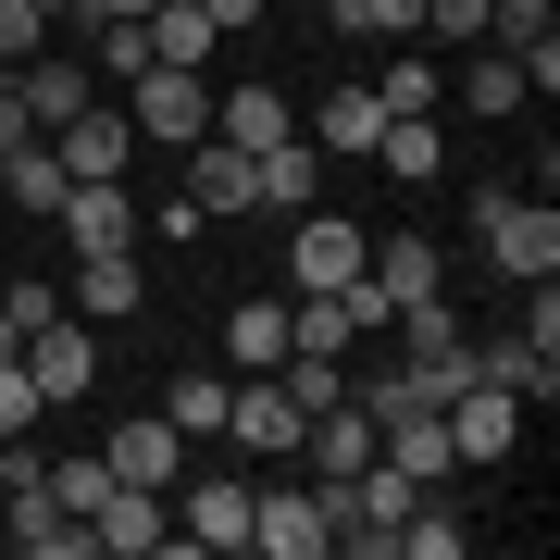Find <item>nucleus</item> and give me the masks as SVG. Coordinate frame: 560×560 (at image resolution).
I'll list each match as a JSON object with an SVG mask.
<instances>
[{
	"label": "nucleus",
	"instance_id": "1",
	"mask_svg": "<svg viewBox=\"0 0 560 560\" xmlns=\"http://www.w3.org/2000/svg\"><path fill=\"white\" fill-rule=\"evenodd\" d=\"M474 224H486V261H499L511 287L560 275V212H548V200H523V187H486V200H474Z\"/></svg>",
	"mask_w": 560,
	"mask_h": 560
},
{
	"label": "nucleus",
	"instance_id": "2",
	"mask_svg": "<svg viewBox=\"0 0 560 560\" xmlns=\"http://www.w3.org/2000/svg\"><path fill=\"white\" fill-rule=\"evenodd\" d=\"M249 548L261 560H337V499L324 486H249Z\"/></svg>",
	"mask_w": 560,
	"mask_h": 560
},
{
	"label": "nucleus",
	"instance_id": "3",
	"mask_svg": "<svg viewBox=\"0 0 560 560\" xmlns=\"http://www.w3.org/2000/svg\"><path fill=\"white\" fill-rule=\"evenodd\" d=\"M361 261H374V224H349V212H324V200L287 224V275H300V300H312V287H349Z\"/></svg>",
	"mask_w": 560,
	"mask_h": 560
},
{
	"label": "nucleus",
	"instance_id": "4",
	"mask_svg": "<svg viewBox=\"0 0 560 560\" xmlns=\"http://www.w3.org/2000/svg\"><path fill=\"white\" fill-rule=\"evenodd\" d=\"M436 411H448V448H460V460H511V448H523V423H536V399H511V386H486V374H474V386H448Z\"/></svg>",
	"mask_w": 560,
	"mask_h": 560
},
{
	"label": "nucleus",
	"instance_id": "5",
	"mask_svg": "<svg viewBox=\"0 0 560 560\" xmlns=\"http://www.w3.org/2000/svg\"><path fill=\"white\" fill-rule=\"evenodd\" d=\"M13 361H25V386H38V399H88V386H101V349H88L75 312H38Z\"/></svg>",
	"mask_w": 560,
	"mask_h": 560
},
{
	"label": "nucleus",
	"instance_id": "6",
	"mask_svg": "<svg viewBox=\"0 0 560 560\" xmlns=\"http://www.w3.org/2000/svg\"><path fill=\"white\" fill-rule=\"evenodd\" d=\"M125 88H138V113H125V125H138V138H162V150L212 138V88L187 75V62H150V75H125Z\"/></svg>",
	"mask_w": 560,
	"mask_h": 560
},
{
	"label": "nucleus",
	"instance_id": "7",
	"mask_svg": "<svg viewBox=\"0 0 560 560\" xmlns=\"http://www.w3.org/2000/svg\"><path fill=\"white\" fill-rule=\"evenodd\" d=\"M88 548H113V560L175 548V486H101V511H88Z\"/></svg>",
	"mask_w": 560,
	"mask_h": 560
},
{
	"label": "nucleus",
	"instance_id": "8",
	"mask_svg": "<svg viewBox=\"0 0 560 560\" xmlns=\"http://www.w3.org/2000/svg\"><path fill=\"white\" fill-rule=\"evenodd\" d=\"M486 38L511 50L523 101H548V88H560V13H548V0H486Z\"/></svg>",
	"mask_w": 560,
	"mask_h": 560
},
{
	"label": "nucleus",
	"instance_id": "9",
	"mask_svg": "<svg viewBox=\"0 0 560 560\" xmlns=\"http://www.w3.org/2000/svg\"><path fill=\"white\" fill-rule=\"evenodd\" d=\"M175 548H224V560H237L249 548V486L237 474H200V486L175 474Z\"/></svg>",
	"mask_w": 560,
	"mask_h": 560
},
{
	"label": "nucleus",
	"instance_id": "10",
	"mask_svg": "<svg viewBox=\"0 0 560 560\" xmlns=\"http://www.w3.org/2000/svg\"><path fill=\"white\" fill-rule=\"evenodd\" d=\"M50 224L75 237V261H88V249H138V200H125V175H75Z\"/></svg>",
	"mask_w": 560,
	"mask_h": 560
},
{
	"label": "nucleus",
	"instance_id": "11",
	"mask_svg": "<svg viewBox=\"0 0 560 560\" xmlns=\"http://www.w3.org/2000/svg\"><path fill=\"white\" fill-rule=\"evenodd\" d=\"M0 88L25 101V125H38V138H50L62 113H88V101H101V75H88V62H62V50H25V62H13Z\"/></svg>",
	"mask_w": 560,
	"mask_h": 560
},
{
	"label": "nucleus",
	"instance_id": "12",
	"mask_svg": "<svg viewBox=\"0 0 560 560\" xmlns=\"http://www.w3.org/2000/svg\"><path fill=\"white\" fill-rule=\"evenodd\" d=\"M224 436L261 448V460H287V448H300V399H287L275 374H237V386H224Z\"/></svg>",
	"mask_w": 560,
	"mask_h": 560
},
{
	"label": "nucleus",
	"instance_id": "13",
	"mask_svg": "<svg viewBox=\"0 0 560 560\" xmlns=\"http://www.w3.org/2000/svg\"><path fill=\"white\" fill-rule=\"evenodd\" d=\"M374 460H399L411 486H448V474H460V448H448V411H436V399H423V411H386V423H374Z\"/></svg>",
	"mask_w": 560,
	"mask_h": 560
},
{
	"label": "nucleus",
	"instance_id": "14",
	"mask_svg": "<svg viewBox=\"0 0 560 560\" xmlns=\"http://www.w3.org/2000/svg\"><path fill=\"white\" fill-rule=\"evenodd\" d=\"M50 162H62V175H125V162H138V125L88 101V113H62V125H50Z\"/></svg>",
	"mask_w": 560,
	"mask_h": 560
},
{
	"label": "nucleus",
	"instance_id": "15",
	"mask_svg": "<svg viewBox=\"0 0 560 560\" xmlns=\"http://www.w3.org/2000/svg\"><path fill=\"white\" fill-rule=\"evenodd\" d=\"M249 200H261V212H312V200H324V150H312V138L249 150Z\"/></svg>",
	"mask_w": 560,
	"mask_h": 560
},
{
	"label": "nucleus",
	"instance_id": "16",
	"mask_svg": "<svg viewBox=\"0 0 560 560\" xmlns=\"http://www.w3.org/2000/svg\"><path fill=\"white\" fill-rule=\"evenodd\" d=\"M300 448H312V486H337V474L374 460V411H361V399H324V411L300 423Z\"/></svg>",
	"mask_w": 560,
	"mask_h": 560
},
{
	"label": "nucleus",
	"instance_id": "17",
	"mask_svg": "<svg viewBox=\"0 0 560 560\" xmlns=\"http://www.w3.org/2000/svg\"><path fill=\"white\" fill-rule=\"evenodd\" d=\"M474 374H486V386H511V399H548V386H560V349L536 337V324H511V337H486V349H474Z\"/></svg>",
	"mask_w": 560,
	"mask_h": 560
},
{
	"label": "nucleus",
	"instance_id": "18",
	"mask_svg": "<svg viewBox=\"0 0 560 560\" xmlns=\"http://www.w3.org/2000/svg\"><path fill=\"white\" fill-rule=\"evenodd\" d=\"M101 460H113V486H175V474H187V436L150 411V423H113V448H101Z\"/></svg>",
	"mask_w": 560,
	"mask_h": 560
},
{
	"label": "nucleus",
	"instance_id": "19",
	"mask_svg": "<svg viewBox=\"0 0 560 560\" xmlns=\"http://www.w3.org/2000/svg\"><path fill=\"white\" fill-rule=\"evenodd\" d=\"M187 200H200V224H224V212H261V200H249V150L187 138Z\"/></svg>",
	"mask_w": 560,
	"mask_h": 560
},
{
	"label": "nucleus",
	"instance_id": "20",
	"mask_svg": "<svg viewBox=\"0 0 560 560\" xmlns=\"http://www.w3.org/2000/svg\"><path fill=\"white\" fill-rule=\"evenodd\" d=\"M212 138H224V150H275V138H300V113L249 75V88H224V101H212Z\"/></svg>",
	"mask_w": 560,
	"mask_h": 560
},
{
	"label": "nucleus",
	"instance_id": "21",
	"mask_svg": "<svg viewBox=\"0 0 560 560\" xmlns=\"http://www.w3.org/2000/svg\"><path fill=\"white\" fill-rule=\"evenodd\" d=\"M361 275L386 287V312H411V300H436V237H411V224H399V237H374V261H361Z\"/></svg>",
	"mask_w": 560,
	"mask_h": 560
},
{
	"label": "nucleus",
	"instance_id": "22",
	"mask_svg": "<svg viewBox=\"0 0 560 560\" xmlns=\"http://www.w3.org/2000/svg\"><path fill=\"white\" fill-rule=\"evenodd\" d=\"M138 38H150V62H187V75H200V62H212V38H224V25L200 13V0H150V25H138Z\"/></svg>",
	"mask_w": 560,
	"mask_h": 560
},
{
	"label": "nucleus",
	"instance_id": "23",
	"mask_svg": "<svg viewBox=\"0 0 560 560\" xmlns=\"http://www.w3.org/2000/svg\"><path fill=\"white\" fill-rule=\"evenodd\" d=\"M75 312L88 324H125V312H138V249H88L75 261Z\"/></svg>",
	"mask_w": 560,
	"mask_h": 560
},
{
	"label": "nucleus",
	"instance_id": "24",
	"mask_svg": "<svg viewBox=\"0 0 560 560\" xmlns=\"http://www.w3.org/2000/svg\"><path fill=\"white\" fill-rule=\"evenodd\" d=\"M224 361H237V374H275L287 361V300H237L224 312Z\"/></svg>",
	"mask_w": 560,
	"mask_h": 560
},
{
	"label": "nucleus",
	"instance_id": "25",
	"mask_svg": "<svg viewBox=\"0 0 560 560\" xmlns=\"http://www.w3.org/2000/svg\"><path fill=\"white\" fill-rule=\"evenodd\" d=\"M224 386H237V374H175V386H162V423H175L187 448H212L224 436Z\"/></svg>",
	"mask_w": 560,
	"mask_h": 560
},
{
	"label": "nucleus",
	"instance_id": "26",
	"mask_svg": "<svg viewBox=\"0 0 560 560\" xmlns=\"http://www.w3.org/2000/svg\"><path fill=\"white\" fill-rule=\"evenodd\" d=\"M374 138H386V101H374V88H337V101L312 113V150H337V162L374 150Z\"/></svg>",
	"mask_w": 560,
	"mask_h": 560
},
{
	"label": "nucleus",
	"instance_id": "27",
	"mask_svg": "<svg viewBox=\"0 0 560 560\" xmlns=\"http://www.w3.org/2000/svg\"><path fill=\"white\" fill-rule=\"evenodd\" d=\"M0 187H13V200H25V212L50 224V212H62V187H75V175L50 162V138H25V150H0Z\"/></svg>",
	"mask_w": 560,
	"mask_h": 560
},
{
	"label": "nucleus",
	"instance_id": "28",
	"mask_svg": "<svg viewBox=\"0 0 560 560\" xmlns=\"http://www.w3.org/2000/svg\"><path fill=\"white\" fill-rule=\"evenodd\" d=\"M460 101H474V113H523V75H511V50H474V62H460Z\"/></svg>",
	"mask_w": 560,
	"mask_h": 560
},
{
	"label": "nucleus",
	"instance_id": "29",
	"mask_svg": "<svg viewBox=\"0 0 560 560\" xmlns=\"http://www.w3.org/2000/svg\"><path fill=\"white\" fill-rule=\"evenodd\" d=\"M337 25H361V38H423V0H324Z\"/></svg>",
	"mask_w": 560,
	"mask_h": 560
},
{
	"label": "nucleus",
	"instance_id": "30",
	"mask_svg": "<svg viewBox=\"0 0 560 560\" xmlns=\"http://www.w3.org/2000/svg\"><path fill=\"white\" fill-rule=\"evenodd\" d=\"M374 101H386V113H436V62H423V50H411V62H386Z\"/></svg>",
	"mask_w": 560,
	"mask_h": 560
},
{
	"label": "nucleus",
	"instance_id": "31",
	"mask_svg": "<svg viewBox=\"0 0 560 560\" xmlns=\"http://www.w3.org/2000/svg\"><path fill=\"white\" fill-rule=\"evenodd\" d=\"M423 38H436V50H474L486 38V0H423Z\"/></svg>",
	"mask_w": 560,
	"mask_h": 560
},
{
	"label": "nucleus",
	"instance_id": "32",
	"mask_svg": "<svg viewBox=\"0 0 560 560\" xmlns=\"http://www.w3.org/2000/svg\"><path fill=\"white\" fill-rule=\"evenodd\" d=\"M25 50H50V0H0V62H25Z\"/></svg>",
	"mask_w": 560,
	"mask_h": 560
},
{
	"label": "nucleus",
	"instance_id": "33",
	"mask_svg": "<svg viewBox=\"0 0 560 560\" xmlns=\"http://www.w3.org/2000/svg\"><path fill=\"white\" fill-rule=\"evenodd\" d=\"M101 486H113V460H62V474H50V499L88 523V511H101Z\"/></svg>",
	"mask_w": 560,
	"mask_h": 560
},
{
	"label": "nucleus",
	"instance_id": "34",
	"mask_svg": "<svg viewBox=\"0 0 560 560\" xmlns=\"http://www.w3.org/2000/svg\"><path fill=\"white\" fill-rule=\"evenodd\" d=\"M50 399H38V386H25V361H0V436H25V423H38Z\"/></svg>",
	"mask_w": 560,
	"mask_h": 560
},
{
	"label": "nucleus",
	"instance_id": "35",
	"mask_svg": "<svg viewBox=\"0 0 560 560\" xmlns=\"http://www.w3.org/2000/svg\"><path fill=\"white\" fill-rule=\"evenodd\" d=\"M101 75H150V38H138V25H101Z\"/></svg>",
	"mask_w": 560,
	"mask_h": 560
},
{
	"label": "nucleus",
	"instance_id": "36",
	"mask_svg": "<svg viewBox=\"0 0 560 560\" xmlns=\"http://www.w3.org/2000/svg\"><path fill=\"white\" fill-rule=\"evenodd\" d=\"M75 25H150V0H75Z\"/></svg>",
	"mask_w": 560,
	"mask_h": 560
},
{
	"label": "nucleus",
	"instance_id": "37",
	"mask_svg": "<svg viewBox=\"0 0 560 560\" xmlns=\"http://www.w3.org/2000/svg\"><path fill=\"white\" fill-rule=\"evenodd\" d=\"M200 13H212V25H261V0H200Z\"/></svg>",
	"mask_w": 560,
	"mask_h": 560
},
{
	"label": "nucleus",
	"instance_id": "38",
	"mask_svg": "<svg viewBox=\"0 0 560 560\" xmlns=\"http://www.w3.org/2000/svg\"><path fill=\"white\" fill-rule=\"evenodd\" d=\"M13 349H25V324H13V312H0V361H13Z\"/></svg>",
	"mask_w": 560,
	"mask_h": 560
},
{
	"label": "nucleus",
	"instance_id": "39",
	"mask_svg": "<svg viewBox=\"0 0 560 560\" xmlns=\"http://www.w3.org/2000/svg\"><path fill=\"white\" fill-rule=\"evenodd\" d=\"M50 13H75V0H50Z\"/></svg>",
	"mask_w": 560,
	"mask_h": 560
},
{
	"label": "nucleus",
	"instance_id": "40",
	"mask_svg": "<svg viewBox=\"0 0 560 560\" xmlns=\"http://www.w3.org/2000/svg\"><path fill=\"white\" fill-rule=\"evenodd\" d=\"M300 13H324V0H300Z\"/></svg>",
	"mask_w": 560,
	"mask_h": 560
}]
</instances>
